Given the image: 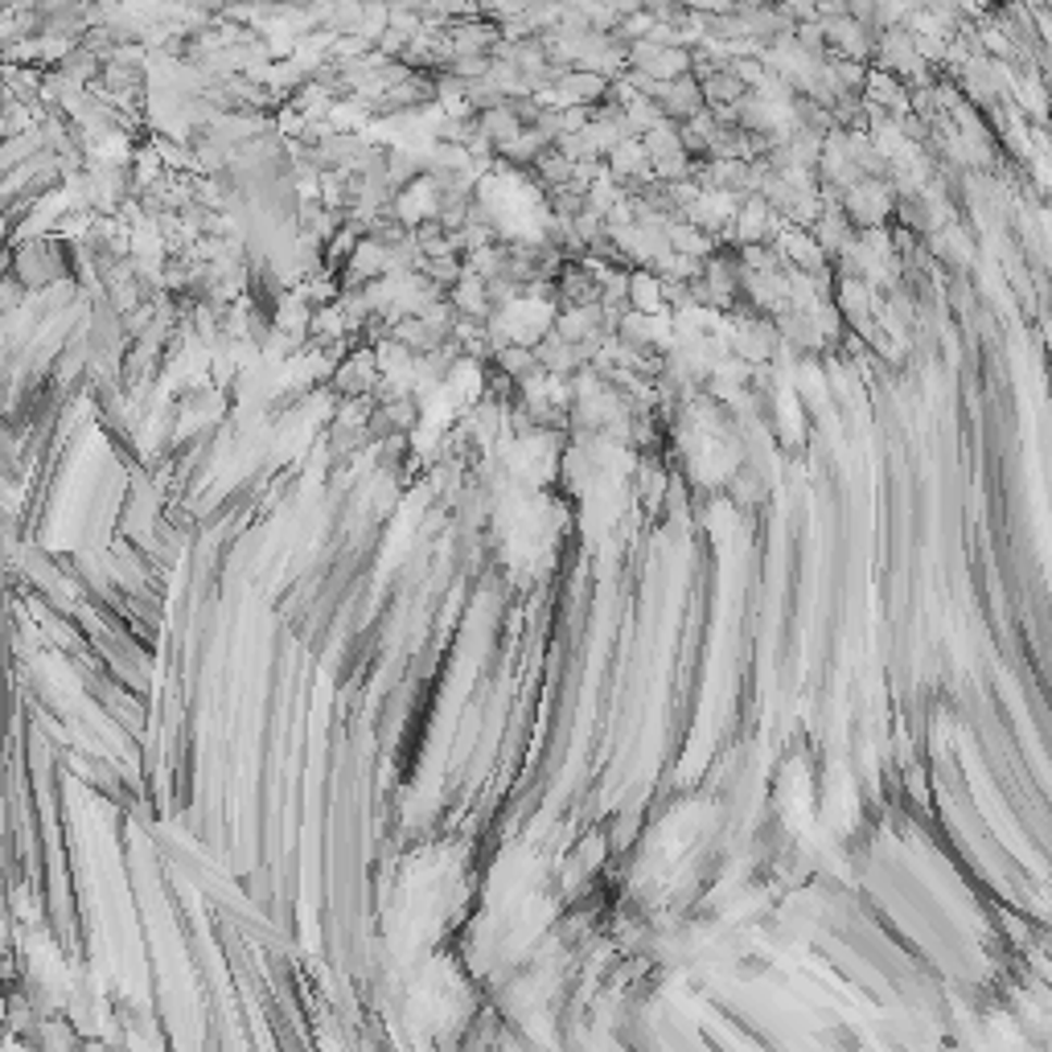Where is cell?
I'll use <instances>...</instances> for the list:
<instances>
[{"instance_id":"6da1fadb","label":"cell","mask_w":1052,"mask_h":1052,"mask_svg":"<svg viewBox=\"0 0 1052 1052\" xmlns=\"http://www.w3.org/2000/svg\"><path fill=\"white\" fill-rule=\"evenodd\" d=\"M374 256H379V251H374V247H367V259H374ZM362 268H367V272H374V263H362V256H358V272H362Z\"/></svg>"}]
</instances>
